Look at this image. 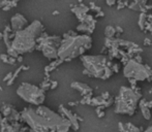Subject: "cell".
Wrapping results in <instances>:
<instances>
[{
    "label": "cell",
    "mask_w": 152,
    "mask_h": 132,
    "mask_svg": "<svg viewBox=\"0 0 152 132\" xmlns=\"http://www.w3.org/2000/svg\"><path fill=\"white\" fill-rule=\"evenodd\" d=\"M21 122L23 126L20 132H68L71 127L65 117L45 105L24 108L21 113Z\"/></svg>",
    "instance_id": "cell-1"
},
{
    "label": "cell",
    "mask_w": 152,
    "mask_h": 132,
    "mask_svg": "<svg viewBox=\"0 0 152 132\" xmlns=\"http://www.w3.org/2000/svg\"><path fill=\"white\" fill-rule=\"evenodd\" d=\"M43 33V26L41 21L34 20L30 25L21 31L13 32L11 34V48L18 53L23 55L30 53L36 49L37 39Z\"/></svg>",
    "instance_id": "cell-2"
},
{
    "label": "cell",
    "mask_w": 152,
    "mask_h": 132,
    "mask_svg": "<svg viewBox=\"0 0 152 132\" xmlns=\"http://www.w3.org/2000/svg\"><path fill=\"white\" fill-rule=\"evenodd\" d=\"M92 39L89 35L65 34L58 49V58L62 61H69L83 55L91 48Z\"/></svg>",
    "instance_id": "cell-3"
},
{
    "label": "cell",
    "mask_w": 152,
    "mask_h": 132,
    "mask_svg": "<svg viewBox=\"0 0 152 132\" xmlns=\"http://www.w3.org/2000/svg\"><path fill=\"white\" fill-rule=\"evenodd\" d=\"M84 73L96 78L107 80L112 76L111 62L105 56H82Z\"/></svg>",
    "instance_id": "cell-4"
},
{
    "label": "cell",
    "mask_w": 152,
    "mask_h": 132,
    "mask_svg": "<svg viewBox=\"0 0 152 132\" xmlns=\"http://www.w3.org/2000/svg\"><path fill=\"white\" fill-rule=\"evenodd\" d=\"M141 95L128 87H121L115 100V111L123 115H133L136 111Z\"/></svg>",
    "instance_id": "cell-5"
},
{
    "label": "cell",
    "mask_w": 152,
    "mask_h": 132,
    "mask_svg": "<svg viewBox=\"0 0 152 132\" xmlns=\"http://www.w3.org/2000/svg\"><path fill=\"white\" fill-rule=\"evenodd\" d=\"M17 94L24 101L35 106L43 105L46 97L45 90L30 83H22L17 89Z\"/></svg>",
    "instance_id": "cell-6"
},
{
    "label": "cell",
    "mask_w": 152,
    "mask_h": 132,
    "mask_svg": "<svg viewBox=\"0 0 152 132\" xmlns=\"http://www.w3.org/2000/svg\"><path fill=\"white\" fill-rule=\"evenodd\" d=\"M62 39L59 36H50L43 32L41 36L37 39L36 50L41 51L43 56L50 60H57L58 49L60 46Z\"/></svg>",
    "instance_id": "cell-7"
},
{
    "label": "cell",
    "mask_w": 152,
    "mask_h": 132,
    "mask_svg": "<svg viewBox=\"0 0 152 132\" xmlns=\"http://www.w3.org/2000/svg\"><path fill=\"white\" fill-rule=\"evenodd\" d=\"M123 74L125 78L135 81H146L152 78V70L148 66L137 62L136 60H130L124 66Z\"/></svg>",
    "instance_id": "cell-8"
},
{
    "label": "cell",
    "mask_w": 152,
    "mask_h": 132,
    "mask_svg": "<svg viewBox=\"0 0 152 132\" xmlns=\"http://www.w3.org/2000/svg\"><path fill=\"white\" fill-rule=\"evenodd\" d=\"M28 26V21L23 15L21 14H15L14 16L11 17V28L13 30V32H18L21 31L24 28H26Z\"/></svg>",
    "instance_id": "cell-9"
},
{
    "label": "cell",
    "mask_w": 152,
    "mask_h": 132,
    "mask_svg": "<svg viewBox=\"0 0 152 132\" xmlns=\"http://www.w3.org/2000/svg\"><path fill=\"white\" fill-rule=\"evenodd\" d=\"M59 113L62 115L63 117L67 119L68 121L71 122V127H73L75 130H78L79 128V124H78V120H77V117L71 113V111H68L67 108H65L63 105H60L59 106Z\"/></svg>",
    "instance_id": "cell-10"
},
{
    "label": "cell",
    "mask_w": 152,
    "mask_h": 132,
    "mask_svg": "<svg viewBox=\"0 0 152 132\" xmlns=\"http://www.w3.org/2000/svg\"><path fill=\"white\" fill-rule=\"evenodd\" d=\"M71 88L78 90L85 98L90 97V95L92 93V90H91V88L89 86H87V85H85L83 83H79V82H73L71 84Z\"/></svg>",
    "instance_id": "cell-11"
},
{
    "label": "cell",
    "mask_w": 152,
    "mask_h": 132,
    "mask_svg": "<svg viewBox=\"0 0 152 132\" xmlns=\"http://www.w3.org/2000/svg\"><path fill=\"white\" fill-rule=\"evenodd\" d=\"M29 69V66H24V65H22V66H20L18 69L16 70V72H14V74H13V78H11V80L9 82H7V86H11V85H13V83H14V81L16 80L17 78H18V76H19V73L21 72L22 70H27Z\"/></svg>",
    "instance_id": "cell-12"
},
{
    "label": "cell",
    "mask_w": 152,
    "mask_h": 132,
    "mask_svg": "<svg viewBox=\"0 0 152 132\" xmlns=\"http://www.w3.org/2000/svg\"><path fill=\"white\" fill-rule=\"evenodd\" d=\"M62 62H63L62 60L57 59L56 61H53L52 63H50V64L48 65V66H46V67H45V71H46V73H47V72H50V71H52V70H54L55 68L57 67L58 65L61 64Z\"/></svg>",
    "instance_id": "cell-13"
},
{
    "label": "cell",
    "mask_w": 152,
    "mask_h": 132,
    "mask_svg": "<svg viewBox=\"0 0 152 132\" xmlns=\"http://www.w3.org/2000/svg\"><path fill=\"white\" fill-rule=\"evenodd\" d=\"M141 111H142V115L146 120H150L151 119V111L150 108L147 106V105H141Z\"/></svg>",
    "instance_id": "cell-14"
},
{
    "label": "cell",
    "mask_w": 152,
    "mask_h": 132,
    "mask_svg": "<svg viewBox=\"0 0 152 132\" xmlns=\"http://www.w3.org/2000/svg\"><path fill=\"white\" fill-rule=\"evenodd\" d=\"M0 59L1 61L4 63H8V59H9V56L7 54H1L0 55Z\"/></svg>",
    "instance_id": "cell-15"
},
{
    "label": "cell",
    "mask_w": 152,
    "mask_h": 132,
    "mask_svg": "<svg viewBox=\"0 0 152 132\" xmlns=\"http://www.w3.org/2000/svg\"><path fill=\"white\" fill-rule=\"evenodd\" d=\"M16 62H17V58H14V57H11V56H9V59H8V64L14 65Z\"/></svg>",
    "instance_id": "cell-16"
},
{
    "label": "cell",
    "mask_w": 152,
    "mask_h": 132,
    "mask_svg": "<svg viewBox=\"0 0 152 132\" xmlns=\"http://www.w3.org/2000/svg\"><path fill=\"white\" fill-rule=\"evenodd\" d=\"M57 85H58L57 82H55V81L51 82V89H55V88L57 87Z\"/></svg>",
    "instance_id": "cell-17"
},
{
    "label": "cell",
    "mask_w": 152,
    "mask_h": 132,
    "mask_svg": "<svg viewBox=\"0 0 152 132\" xmlns=\"http://www.w3.org/2000/svg\"><path fill=\"white\" fill-rule=\"evenodd\" d=\"M115 2H116V0H107V4L108 5H113Z\"/></svg>",
    "instance_id": "cell-18"
},
{
    "label": "cell",
    "mask_w": 152,
    "mask_h": 132,
    "mask_svg": "<svg viewBox=\"0 0 152 132\" xmlns=\"http://www.w3.org/2000/svg\"><path fill=\"white\" fill-rule=\"evenodd\" d=\"M144 132H152V126H150V127H148L146 130H145Z\"/></svg>",
    "instance_id": "cell-19"
},
{
    "label": "cell",
    "mask_w": 152,
    "mask_h": 132,
    "mask_svg": "<svg viewBox=\"0 0 152 132\" xmlns=\"http://www.w3.org/2000/svg\"><path fill=\"white\" fill-rule=\"evenodd\" d=\"M22 60H23V57H22L21 55H20V56L18 57V58H17V61H19V62H22Z\"/></svg>",
    "instance_id": "cell-20"
},
{
    "label": "cell",
    "mask_w": 152,
    "mask_h": 132,
    "mask_svg": "<svg viewBox=\"0 0 152 132\" xmlns=\"http://www.w3.org/2000/svg\"><path fill=\"white\" fill-rule=\"evenodd\" d=\"M3 120V117H2V113H0V124H1V122H2Z\"/></svg>",
    "instance_id": "cell-21"
},
{
    "label": "cell",
    "mask_w": 152,
    "mask_h": 132,
    "mask_svg": "<svg viewBox=\"0 0 152 132\" xmlns=\"http://www.w3.org/2000/svg\"><path fill=\"white\" fill-rule=\"evenodd\" d=\"M0 38H3V32L0 33Z\"/></svg>",
    "instance_id": "cell-22"
},
{
    "label": "cell",
    "mask_w": 152,
    "mask_h": 132,
    "mask_svg": "<svg viewBox=\"0 0 152 132\" xmlns=\"http://www.w3.org/2000/svg\"><path fill=\"white\" fill-rule=\"evenodd\" d=\"M58 14H59L58 11H54V13H53V15H58Z\"/></svg>",
    "instance_id": "cell-23"
}]
</instances>
